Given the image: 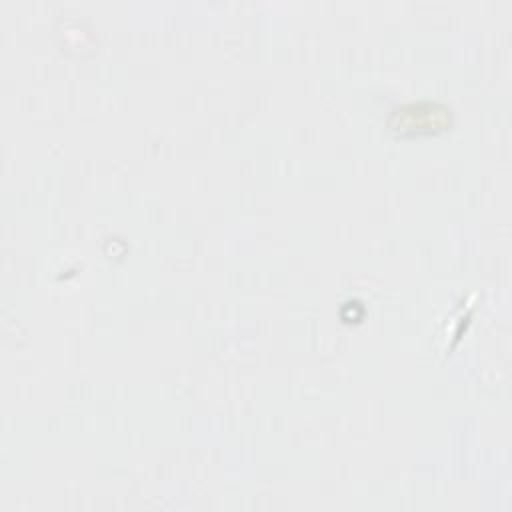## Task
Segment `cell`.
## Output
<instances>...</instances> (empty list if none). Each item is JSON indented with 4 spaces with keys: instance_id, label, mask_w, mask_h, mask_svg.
Masks as SVG:
<instances>
[{
    "instance_id": "6da1fadb",
    "label": "cell",
    "mask_w": 512,
    "mask_h": 512,
    "mask_svg": "<svg viewBox=\"0 0 512 512\" xmlns=\"http://www.w3.org/2000/svg\"><path fill=\"white\" fill-rule=\"evenodd\" d=\"M450 110L440 104H408L394 110L390 126L398 132H432L446 126Z\"/></svg>"
}]
</instances>
